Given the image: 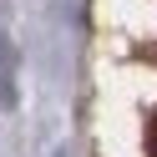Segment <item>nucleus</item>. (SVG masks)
Instances as JSON below:
<instances>
[{
    "label": "nucleus",
    "instance_id": "f257e3e1",
    "mask_svg": "<svg viewBox=\"0 0 157 157\" xmlns=\"http://www.w3.org/2000/svg\"><path fill=\"white\" fill-rule=\"evenodd\" d=\"M147 152L157 157V112H152V122H147Z\"/></svg>",
    "mask_w": 157,
    "mask_h": 157
}]
</instances>
